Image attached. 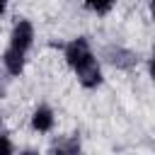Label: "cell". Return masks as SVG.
Instances as JSON below:
<instances>
[{"mask_svg": "<svg viewBox=\"0 0 155 155\" xmlns=\"http://www.w3.org/2000/svg\"><path fill=\"white\" fill-rule=\"evenodd\" d=\"M148 75H150V80H155V51L148 58Z\"/></svg>", "mask_w": 155, "mask_h": 155, "instance_id": "9c48e42d", "label": "cell"}, {"mask_svg": "<svg viewBox=\"0 0 155 155\" xmlns=\"http://www.w3.org/2000/svg\"><path fill=\"white\" fill-rule=\"evenodd\" d=\"M150 15H153V19H155V0H150Z\"/></svg>", "mask_w": 155, "mask_h": 155, "instance_id": "8fae6325", "label": "cell"}, {"mask_svg": "<svg viewBox=\"0 0 155 155\" xmlns=\"http://www.w3.org/2000/svg\"><path fill=\"white\" fill-rule=\"evenodd\" d=\"M114 2H116V0H82V5H85L90 12L99 15V17L109 15V12L114 10Z\"/></svg>", "mask_w": 155, "mask_h": 155, "instance_id": "52a82bcc", "label": "cell"}, {"mask_svg": "<svg viewBox=\"0 0 155 155\" xmlns=\"http://www.w3.org/2000/svg\"><path fill=\"white\" fill-rule=\"evenodd\" d=\"M63 58L68 63V68L73 70L75 80L80 87L85 90H97L104 82V73H102V63L94 56L90 39L87 36H75L63 46Z\"/></svg>", "mask_w": 155, "mask_h": 155, "instance_id": "6da1fadb", "label": "cell"}, {"mask_svg": "<svg viewBox=\"0 0 155 155\" xmlns=\"http://www.w3.org/2000/svg\"><path fill=\"white\" fill-rule=\"evenodd\" d=\"M29 126H31L34 133H51L53 126H56V114H53V109H51L48 104H39V107L31 111V116H29Z\"/></svg>", "mask_w": 155, "mask_h": 155, "instance_id": "3957f363", "label": "cell"}, {"mask_svg": "<svg viewBox=\"0 0 155 155\" xmlns=\"http://www.w3.org/2000/svg\"><path fill=\"white\" fill-rule=\"evenodd\" d=\"M34 39H36V31H34V24L27 19V17H19L12 29H10V39H7V46L17 48V51H24L29 53L31 46H34Z\"/></svg>", "mask_w": 155, "mask_h": 155, "instance_id": "7a4b0ae2", "label": "cell"}, {"mask_svg": "<svg viewBox=\"0 0 155 155\" xmlns=\"http://www.w3.org/2000/svg\"><path fill=\"white\" fill-rule=\"evenodd\" d=\"M7 5H10V0H0V17L7 12Z\"/></svg>", "mask_w": 155, "mask_h": 155, "instance_id": "30bf717a", "label": "cell"}, {"mask_svg": "<svg viewBox=\"0 0 155 155\" xmlns=\"http://www.w3.org/2000/svg\"><path fill=\"white\" fill-rule=\"evenodd\" d=\"M104 58H107L111 65H116V68H131V65L138 63V56H136L133 51L121 48V46H107V48H104Z\"/></svg>", "mask_w": 155, "mask_h": 155, "instance_id": "5b68a950", "label": "cell"}, {"mask_svg": "<svg viewBox=\"0 0 155 155\" xmlns=\"http://www.w3.org/2000/svg\"><path fill=\"white\" fill-rule=\"evenodd\" d=\"M27 56H29V53L7 46V48L2 51V68H5V73L12 75V78H19V75L24 73V68H27Z\"/></svg>", "mask_w": 155, "mask_h": 155, "instance_id": "277c9868", "label": "cell"}, {"mask_svg": "<svg viewBox=\"0 0 155 155\" xmlns=\"http://www.w3.org/2000/svg\"><path fill=\"white\" fill-rule=\"evenodd\" d=\"M15 153V143L10 140L7 133H0V155H12Z\"/></svg>", "mask_w": 155, "mask_h": 155, "instance_id": "ba28073f", "label": "cell"}, {"mask_svg": "<svg viewBox=\"0 0 155 155\" xmlns=\"http://www.w3.org/2000/svg\"><path fill=\"white\" fill-rule=\"evenodd\" d=\"M82 150V143H80V136L78 133H70V136H65L61 143H53L51 148H48V153H58V155H75V153H80Z\"/></svg>", "mask_w": 155, "mask_h": 155, "instance_id": "8992f818", "label": "cell"}]
</instances>
